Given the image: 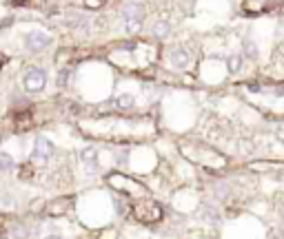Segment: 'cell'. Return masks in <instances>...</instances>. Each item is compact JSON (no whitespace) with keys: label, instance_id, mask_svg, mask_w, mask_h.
Segmentation results:
<instances>
[{"label":"cell","instance_id":"30bf717a","mask_svg":"<svg viewBox=\"0 0 284 239\" xmlns=\"http://www.w3.org/2000/svg\"><path fill=\"white\" fill-rule=\"evenodd\" d=\"M242 64H244L242 53H233V56H229V58H227L229 73H240V71H242Z\"/></svg>","mask_w":284,"mask_h":239},{"label":"cell","instance_id":"5bb4252c","mask_svg":"<svg viewBox=\"0 0 284 239\" xmlns=\"http://www.w3.org/2000/svg\"><path fill=\"white\" fill-rule=\"evenodd\" d=\"M275 138H277V142H280V144H284V126L275 128Z\"/></svg>","mask_w":284,"mask_h":239},{"label":"cell","instance_id":"2e32d148","mask_svg":"<svg viewBox=\"0 0 284 239\" xmlns=\"http://www.w3.org/2000/svg\"><path fill=\"white\" fill-rule=\"evenodd\" d=\"M45 239H62V237H60V235H47Z\"/></svg>","mask_w":284,"mask_h":239},{"label":"cell","instance_id":"6da1fadb","mask_svg":"<svg viewBox=\"0 0 284 239\" xmlns=\"http://www.w3.org/2000/svg\"><path fill=\"white\" fill-rule=\"evenodd\" d=\"M122 20H124V29L129 33H138L142 29L144 22V5L138 0H129L122 9Z\"/></svg>","mask_w":284,"mask_h":239},{"label":"cell","instance_id":"7c38bea8","mask_svg":"<svg viewBox=\"0 0 284 239\" xmlns=\"http://www.w3.org/2000/svg\"><path fill=\"white\" fill-rule=\"evenodd\" d=\"M16 166L14 157L9 155V153H0V173H5V170H11Z\"/></svg>","mask_w":284,"mask_h":239},{"label":"cell","instance_id":"277c9868","mask_svg":"<svg viewBox=\"0 0 284 239\" xmlns=\"http://www.w3.org/2000/svg\"><path fill=\"white\" fill-rule=\"evenodd\" d=\"M169 62H171L173 69L184 71V69H189L191 66V53L186 51V49H182V47H176V49L169 51Z\"/></svg>","mask_w":284,"mask_h":239},{"label":"cell","instance_id":"ba28073f","mask_svg":"<svg viewBox=\"0 0 284 239\" xmlns=\"http://www.w3.org/2000/svg\"><path fill=\"white\" fill-rule=\"evenodd\" d=\"M258 56H260V51H258V45H256V40H251V38H244V40H242V58L258 60Z\"/></svg>","mask_w":284,"mask_h":239},{"label":"cell","instance_id":"e0dca14e","mask_svg":"<svg viewBox=\"0 0 284 239\" xmlns=\"http://www.w3.org/2000/svg\"><path fill=\"white\" fill-rule=\"evenodd\" d=\"M282 213H284V211H282Z\"/></svg>","mask_w":284,"mask_h":239},{"label":"cell","instance_id":"7a4b0ae2","mask_svg":"<svg viewBox=\"0 0 284 239\" xmlns=\"http://www.w3.org/2000/svg\"><path fill=\"white\" fill-rule=\"evenodd\" d=\"M45 84H47V71L40 69V66H31L22 76V87H25L27 93H40L45 89Z\"/></svg>","mask_w":284,"mask_h":239},{"label":"cell","instance_id":"8fae6325","mask_svg":"<svg viewBox=\"0 0 284 239\" xmlns=\"http://www.w3.org/2000/svg\"><path fill=\"white\" fill-rule=\"evenodd\" d=\"M134 95L131 93H120L116 95V100H113V104H116V109H122V111H127V109H131L134 107Z\"/></svg>","mask_w":284,"mask_h":239},{"label":"cell","instance_id":"5b68a950","mask_svg":"<svg viewBox=\"0 0 284 239\" xmlns=\"http://www.w3.org/2000/svg\"><path fill=\"white\" fill-rule=\"evenodd\" d=\"M53 155V144L47 138H36L34 142V159L36 162H49Z\"/></svg>","mask_w":284,"mask_h":239},{"label":"cell","instance_id":"52a82bcc","mask_svg":"<svg viewBox=\"0 0 284 239\" xmlns=\"http://www.w3.org/2000/svg\"><path fill=\"white\" fill-rule=\"evenodd\" d=\"M69 24L76 29V31H82V33H89V31H91V22H89V18L82 16V14H71Z\"/></svg>","mask_w":284,"mask_h":239},{"label":"cell","instance_id":"9a60e30c","mask_svg":"<svg viewBox=\"0 0 284 239\" xmlns=\"http://www.w3.org/2000/svg\"><path fill=\"white\" fill-rule=\"evenodd\" d=\"M0 204H3V206H16V201H14V197H5Z\"/></svg>","mask_w":284,"mask_h":239},{"label":"cell","instance_id":"9c48e42d","mask_svg":"<svg viewBox=\"0 0 284 239\" xmlns=\"http://www.w3.org/2000/svg\"><path fill=\"white\" fill-rule=\"evenodd\" d=\"M151 33H153L155 38L165 40L167 36L171 33V22H167V20H160V22H155V24H153V29H151Z\"/></svg>","mask_w":284,"mask_h":239},{"label":"cell","instance_id":"8992f818","mask_svg":"<svg viewBox=\"0 0 284 239\" xmlns=\"http://www.w3.org/2000/svg\"><path fill=\"white\" fill-rule=\"evenodd\" d=\"M80 162H82L89 170H91V175H93L96 166H98V151H96L93 146H87V149H82V151H80Z\"/></svg>","mask_w":284,"mask_h":239},{"label":"cell","instance_id":"3957f363","mask_svg":"<svg viewBox=\"0 0 284 239\" xmlns=\"http://www.w3.org/2000/svg\"><path fill=\"white\" fill-rule=\"evenodd\" d=\"M49 45H51V36L45 31H38V29H36V31H29L25 36V47H27V51H31V53H38Z\"/></svg>","mask_w":284,"mask_h":239},{"label":"cell","instance_id":"4fadbf2b","mask_svg":"<svg viewBox=\"0 0 284 239\" xmlns=\"http://www.w3.org/2000/svg\"><path fill=\"white\" fill-rule=\"evenodd\" d=\"M67 78H69V71L67 69L58 73V84H60V87H65V84H67Z\"/></svg>","mask_w":284,"mask_h":239}]
</instances>
